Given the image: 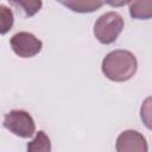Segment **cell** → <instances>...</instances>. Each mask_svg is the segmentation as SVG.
Returning <instances> with one entry per match:
<instances>
[{
	"instance_id": "obj_1",
	"label": "cell",
	"mask_w": 152,
	"mask_h": 152,
	"mask_svg": "<svg viewBox=\"0 0 152 152\" xmlns=\"http://www.w3.org/2000/svg\"><path fill=\"white\" fill-rule=\"evenodd\" d=\"M103 75L114 82H125L134 76L138 69L135 56L127 50H114L102 61Z\"/></svg>"
},
{
	"instance_id": "obj_2",
	"label": "cell",
	"mask_w": 152,
	"mask_h": 152,
	"mask_svg": "<svg viewBox=\"0 0 152 152\" xmlns=\"http://www.w3.org/2000/svg\"><path fill=\"white\" fill-rule=\"evenodd\" d=\"M124 18L118 12H107L94 24V34L102 44H112L124 30Z\"/></svg>"
},
{
	"instance_id": "obj_3",
	"label": "cell",
	"mask_w": 152,
	"mask_h": 152,
	"mask_svg": "<svg viewBox=\"0 0 152 152\" xmlns=\"http://www.w3.org/2000/svg\"><path fill=\"white\" fill-rule=\"evenodd\" d=\"M4 127L20 138H31L36 133V125L31 114L21 109H14L5 114Z\"/></svg>"
},
{
	"instance_id": "obj_4",
	"label": "cell",
	"mask_w": 152,
	"mask_h": 152,
	"mask_svg": "<svg viewBox=\"0 0 152 152\" xmlns=\"http://www.w3.org/2000/svg\"><path fill=\"white\" fill-rule=\"evenodd\" d=\"M13 52L21 58H31L38 55L43 48V43L30 32H18L10 40Z\"/></svg>"
},
{
	"instance_id": "obj_5",
	"label": "cell",
	"mask_w": 152,
	"mask_h": 152,
	"mask_svg": "<svg viewBox=\"0 0 152 152\" xmlns=\"http://www.w3.org/2000/svg\"><path fill=\"white\" fill-rule=\"evenodd\" d=\"M116 152H148L145 137L134 129H127L119 134L115 142Z\"/></svg>"
},
{
	"instance_id": "obj_6",
	"label": "cell",
	"mask_w": 152,
	"mask_h": 152,
	"mask_svg": "<svg viewBox=\"0 0 152 152\" xmlns=\"http://www.w3.org/2000/svg\"><path fill=\"white\" fill-rule=\"evenodd\" d=\"M61 4L77 13H90L99 10L104 2L93 0H80V1H61Z\"/></svg>"
},
{
	"instance_id": "obj_7",
	"label": "cell",
	"mask_w": 152,
	"mask_h": 152,
	"mask_svg": "<svg viewBox=\"0 0 152 152\" xmlns=\"http://www.w3.org/2000/svg\"><path fill=\"white\" fill-rule=\"evenodd\" d=\"M129 5V14L134 19H150L152 17V1H132Z\"/></svg>"
},
{
	"instance_id": "obj_8",
	"label": "cell",
	"mask_w": 152,
	"mask_h": 152,
	"mask_svg": "<svg viewBox=\"0 0 152 152\" xmlns=\"http://www.w3.org/2000/svg\"><path fill=\"white\" fill-rule=\"evenodd\" d=\"M27 152H51V141L44 131H38L34 139L27 142Z\"/></svg>"
},
{
	"instance_id": "obj_9",
	"label": "cell",
	"mask_w": 152,
	"mask_h": 152,
	"mask_svg": "<svg viewBox=\"0 0 152 152\" xmlns=\"http://www.w3.org/2000/svg\"><path fill=\"white\" fill-rule=\"evenodd\" d=\"M14 23V15L10 7L0 4V34L7 33Z\"/></svg>"
},
{
	"instance_id": "obj_10",
	"label": "cell",
	"mask_w": 152,
	"mask_h": 152,
	"mask_svg": "<svg viewBox=\"0 0 152 152\" xmlns=\"http://www.w3.org/2000/svg\"><path fill=\"white\" fill-rule=\"evenodd\" d=\"M11 5L15 6L18 10L24 12L25 17H32L34 15L40 8L43 2L42 1H10Z\"/></svg>"
}]
</instances>
